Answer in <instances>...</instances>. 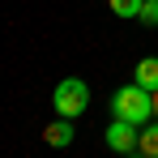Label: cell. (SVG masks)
Returning a JSON list of instances; mask_svg holds the SVG:
<instances>
[{
  "label": "cell",
  "mask_w": 158,
  "mask_h": 158,
  "mask_svg": "<svg viewBox=\"0 0 158 158\" xmlns=\"http://www.w3.org/2000/svg\"><path fill=\"white\" fill-rule=\"evenodd\" d=\"M111 115L115 120H128V124H150V115H154V103H150V90L145 85H137V81H128V85H120L115 94H111Z\"/></svg>",
  "instance_id": "cell-1"
},
{
  "label": "cell",
  "mask_w": 158,
  "mask_h": 158,
  "mask_svg": "<svg viewBox=\"0 0 158 158\" xmlns=\"http://www.w3.org/2000/svg\"><path fill=\"white\" fill-rule=\"evenodd\" d=\"M52 107H56V115H64V120L81 115V111L90 107V85H85L81 77H64L52 90Z\"/></svg>",
  "instance_id": "cell-2"
},
{
  "label": "cell",
  "mask_w": 158,
  "mask_h": 158,
  "mask_svg": "<svg viewBox=\"0 0 158 158\" xmlns=\"http://www.w3.org/2000/svg\"><path fill=\"white\" fill-rule=\"evenodd\" d=\"M137 137H141V132H137V124H128V120H111L107 132H103V141L115 154H132V150H137Z\"/></svg>",
  "instance_id": "cell-3"
},
{
  "label": "cell",
  "mask_w": 158,
  "mask_h": 158,
  "mask_svg": "<svg viewBox=\"0 0 158 158\" xmlns=\"http://www.w3.org/2000/svg\"><path fill=\"white\" fill-rule=\"evenodd\" d=\"M43 141H47V145H56V150H64V145L73 141V120H64V115H60V120H52V124L43 128Z\"/></svg>",
  "instance_id": "cell-4"
},
{
  "label": "cell",
  "mask_w": 158,
  "mask_h": 158,
  "mask_svg": "<svg viewBox=\"0 0 158 158\" xmlns=\"http://www.w3.org/2000/svg\"><path fill=\"white\" fill-rule=\"evenodd\" d=\"M132 81H137V85H145L150 94L158 90V60H154V56H145V60L132 69Z\"/></svg>",
  "instance_id": "cell-5"
},
{
  "label": "cell",
  "mask_w": 158,
  "mask_h": 158,
  "mask_svg": "<svg viewBox=\"0 0 158 158\" xmlns=\"http://www.w3.org/2000/svg\"><path fill=\"white\" fill-rule=\"evenodd\" d=\"M137 150H141L145 158H158V120L141 128V137H137Z\"/></svg>",
  "instance_id": "cell-6"
},
{
  "label": "cell",
  "mask_w": 158,
  "mask_h": 158,
  "mask_svg": "<svg viewBox=\"0 0 158 158\" xmlns=\"http://www.w3.org/2000/svg\"><path fill=\"white\" fill-rule=\"evenodd\" d=\"M107 4H111L115 17H137L141 13V0H107Z\"/></svg>",
  "instance_id": "cell-7"
},
{
  "label": "cell",
  "mask_w": 158,
  "mask_h": 158,
  "mask_svg": "<svg viewBox=\"0 0 158 158\" xmlns=\"http://www.w3.org/2000/svg\"><path fill=\"white\" fill-rule=\"evenodd\" d=\"M145 26H158V0H141V13H137Z\"/></svg>",
  "instance_id": "cell-8"
},
{
  "label": "cell",
  "mask_w": 158,
  "mask_h": 158,
  "mask_svg": "<svg viewBox=\"0 0 158 158\" xmlns=\"http://www.w3.org/2000/svg\"><path fill=\"white\" fill-rule=\"evenodd\" d=\"M150 103H154V115H158V90H154V94H150Z\"/></svg>",
  "instance_id": "cell-9"
},
{
  "label": "cell",
  "mask_w": 158,
  "mask_h": 158,
  "mask_svg": "<svg viewBox=\"0 0 158 158\" xmlns=\"http://www.w3.org/2000/svg\"><path fill=\"white\" fill-rule=\"evenodd\" d=\"M124 158H145V154H141V150H132V154H124Z\"/></svg>",
  "instance_id": "cell-10"
}]
</instances>
